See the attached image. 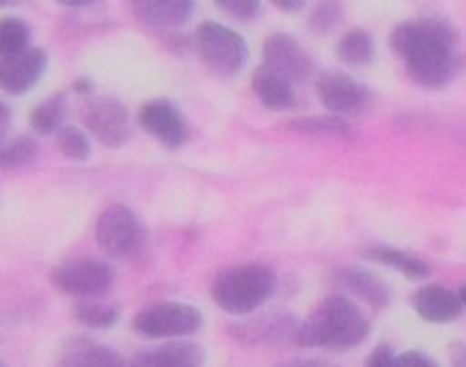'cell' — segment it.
<instances>
[{
	"mask_svg": "<svg viewBox=\"0 0 466 367\" xmlns=\"http://www.w3.org/2000/svg\"><path fill=\"white\" fill-rule=\"evenodd\" d=\"M83 124L107 148H121L132 137L129 110L118 99H110V96L88 99L83 104Z\"/></svg>",
	"mask_w": 466,
	"mask_h": 367,
	"instance_id": "ba28073f",
	"label": "cell"
},
{
	"mask_svg": "<svg viewBox=\"0 0 466 367\" xmlns=\"http://www.w3.org/2000/svg\"><path fill=\"white\" fill-rule=\"evenodd\" d=\"M192 42H195V53L200 55V61L217 74H225V77L237 74L248 61L245 39L219 23H200Z\"/></svg>",
	"mask_w": 466,
	"mask_h": 367,
	"instance_id": "277c9868",
	"label": "cell"
},
{
	"mask_svg": "<svg viewBox=\"0 0 466 367\" xmlns=\"http://www.w3.org/2000/svg\"><path fill=\"white\" fill-rule=\"evenodd\" d=\"M275 288H278V277L272 269L248 263V266H233L219 272L211 285V299L225 312L250 315L272 299Z\"/></svg>",
	"mask_w": 466,
	"mask_h": 367,
	"instance_id": "3957f363",
	"label": "cell"
},
{
	"mask_svg": "<svg viewBox=\"0 0 466 367\" xmlns=\"http://www.w3.org/2000/svg\"><path fill=\"white\" fill-rule=\"evenodd\" d=\"M368 367H439L428 353L422 351H403V353H395L390 345H379L370 359H368Z\"/></svg>",
	"mask_w": 466,
	"mask_h": 367,
	"instance_id": "cb8c5ba5",
	"label": "cell"
},
{
	"mask_svg": "<svg viewBox=\"0 0 466 367\" xmlns=\"http://www.w3.org/2000/svg\"><path fill=\"white\" fill-rule=\"evenodd\" d=\"M9 4H15V0H0V6H9Z\"/></svg>",
	"mask_w": 466,
	"mask_h": 367,
	"instance_id": "8d00e7d4",
	"label": "cell"
},
{
	"mask_svg": "<svg viewBox=\"0 0 466 367\" xmlns=\"http://www.w3.org/2000/svg\"><path fill=\"white\" fill-rule=\"evenodd\" d=\"M340 280L351 293H357L368 304H373V307H387L390 304V288H387V283L381 277H376V274H370L365 269H346Z\"/></svg>",
	"mask_w": 466,
	"mask_h": 367,
	"instance_id": "d6986e66",
	"label": "cell"
},
{
	"mask_svg": "<svg viewBox=\"0 0 466 367\" xmlns=\"http://www.w3.org/2000/svg\"><path fill=\"white\" fill-rule=\"evenodd\" d=\"M264 66L286 77L289 83H302L313 72V61L305 47L289 34H272L264 42Z\"/></svg>",
	"mask_w": 466,
	"mask_h": 367,
	"instance_id": "30bf717a",
	"label": "cell"
},
{
	"mask_svg": "<svg viewBox=\"0 0 466 367\" xmlns=\"http://www.w3.org/2000/svg\"><path fill=\"white\" fill-rule=\"evenodd\" d=\"M9 126H12V110L0 102V145L6 143V134H9Z\"/></svg>",
	"mask_w": 466,
	"mask_h": 367,
	"instance_id": "4dcf8cb0",
	"label": "cell"
},
{
	"mask_svg": "<svg viewBox=\"0 0 466 367\" xmlns=\"http://www.w3.org/2000/svg\"><path fill=\"white\" fill-rule=\"evenodd\" d=\"M253 91L258 96V102L269 110H289L294 107V88L286 77H280L278 72L261 66L256 74H253Z\"/></svg>",
	"mask_w": 466,
	"mask_h": 367,
	"instance_id": "e0dca14e",
	"label": "cell"
},
{
	"mask_svg": "<svg viewBox=\"0 0 466 367\" xmlns=\"http://www.w3.org/2000/svg\"><path fill=\"white\" fill-rule=\"evenodd\" d=\"M132 9L154 28H178L192 17L195 0H132Z\"/></svg>",
	"mask_w": 466,
	"mask_h": 367,
	"instance_id": "2e32d148",
	"label": "cell"
},
{
	"mask_svg": "<svg viewBox=\"0 0 466 367\" xmlns=\"http://www.w3.org/2000/svg\"><path fill=\"white\" fill-rule=\"evenodd\" d=\"M368 258H370V261H379V263H384V266H392V269H398V272H403L409 280H422V277H428V263H425V261H420V258H414V255H406V253H400V250H392V247H373V250L368 253Z\"/></svg>",
	"mask_w": 466,
	"mask_h": 367,
	"instance_id": "603a6c76",
	"label": "cell"
},
{
	"mask_svg": "<svg viewBox=\"0 0 466 367\" xmlns=\"http://www.w3.org/2000/svg\"><path fill=\"white\" fill-rule=\"evenodd\" d=\"M269 4L278 6L280 12H299V9H305L308 0H269Z\"/></svg>",
	"mask_w": 466,
	"mask_h": 367,
	"instance_id": "d6a6232c",
	"label": "cell"
},
{
	"mask_svg": "<svg viewBox=\"0 0 466 367\" xmlns=\"http://www.w3.org/2000/svg\"><path fill=\"white\" fill-rule=\"evenodd\" d=\"M0 367H6V364H4V362H0Z\"/></svg>",
	"mask_w": 466,
	"mask_h": 367,
	"instance_id": "74e56055",
	"label": "cell"
},
{
	"mask_svg": "<svg viewBox=\"0 0 466 367\" xmlns=\"http://www.w3.org/2000/svg\"><path fill=\"white\" fill-rule=\"evenodd\" d=\"M214 4L225 15H230L233 20H242V23L256 20L258 12H261V0H214Z\"/></svg>",
	"mask_w": 466,
	"mask_h": 367,
	"instance_id": "f546056e",
	"label": "cell"
},
{
	"mask_svg": "<svg viewBox=\"0 0 466 367\" xmlns=\"http://www.w3.org/2000/svg\"><path fill=\"white\" fill-rule=\"evenodd\" d=\"M53 285L72 299H99L113 285V269L96 258L66 261L53 269Z\"/></svg>",
	"mask_w": 466,
	"mask_h": 367,
	"instance_id": "52a82bcc",
	"label": "cell"
},
{
	"mask_svg": "<svg viewBox=\"0 0 466 367\" xmlns=\"http://www.w3.org/2000/svg\"><path fill=\"white\" fill-rule=\"evenodd\" d=\"M280 367H332L327 362H319V359H302V362H286Z\"/></svg>",
	"mask_w": 466,
	"mask_h": 367,
	"instance_id": "836d02e7",
	"label": "cell"
},
{
	"mask_svg": "<svg viewBox=\"0 0 466 367\" xmlns=\"http://www.w3.org/2000/svg\"><path fill=\"white\" fill-rule=\"evenodd\" d=\"M390 47L425 88H441L455 74V34L436 20L400 23L390 34Z\"/></svg>",
	"mask_w": 466,
	"mask_h": 367,
	"instance_id": "6da1fadb",
	"label": "cell"
},
{
	"mask_svg": "<svg viewBox=\"0 0 466 367\" xmlns=\"http://www.w3.org/2000/svg\"><path fill=\"white\" fill-rule=\"evenodd\" d=\"M140 126L167 148H178L187 140V124L170 102H148L140 107Z\"/></svg>",
	"mask_w": 466,
	"mask_h": 367,
	"instance_id": "7c38bea8",
	"label": "cell"
},
{
	"mask_svg": "<svg viewBox=\"0 0 466 367\" xmlns=\"http://www.w3.org/2000/svg\"><path fill=\"white\" fill-rule=\"evenodd\" d=\"M56 145L66 159H75V162H86L91 156V140L80 126H66L64 124L56 132Z\"/></svg>",
	"mask_w": 466,
	"mask_h": 367,
	"instance_id": "484cf974",
	"label": "cell"
},
{
	"mask_svg": "<svg viewBox=\"0 0 466 367\" xmlns=\"http://www.w3.org/2000/svg\"><path fill=\"white\" fill-rule=\"evenodd\" d=\"M64 118H66V96L64 94H56L31 110V126L36 134H56L64 126Z\"/></svg>",
	"mask_w": 466,
	"mask_h": 367,
	"instance_id": "44dd1931",
	"label": "cell"
},
{
	"mask_svg": "<svg viewBox=\"0 0 466 367\" xmlns=\"http://www.w3.org/2000/svg\"><path fill=\"white\" fill-rule=\"evenodd\" d=\"M411 307L428 323H450L461 315V296L441 285H425L411 296Z\"/></svg>",
	"mask_w": 466,
	"mask_h": 367,
	"instance_id": "5bb4252c",
	"label": "cell"
},
{
	"mask_svg": "<svg viewBox=\"0 0 466 367\" xmlns=\"http://www.w3.org/2000/svg\"><path fill=\"white\" fill-rule=\"evenodd\" d=\"M230 332L248 342H280L294 334V321L289 315H272L269 321L258 318L242 326H230Z\"/></svg>",
	"mask_w": 466,
	"mask_h": 367,
	"instance_id": "ac0fdd59",
	"label": "cell"
},
{
	"mask_svg": "<svg viewBox=\"0 0 466 367\" xmlns=\"http://www.w3.org/2000/svg\"><path fill=\"white\" fill-rule=\"evenodd\" d=\"M58 6H66V9H83V6H91L94 0H56Z\"/></svg>",
	"mask_w": 466,
	"mask_h": 367,
	"instance_id": "e575fe53",
	"label": "cell"
},
{
	"mask_svg": "<svg viewBox=\"0 0 466 367\" xmlns=\"http://www.w3.org/2000/svg\"><path fill=\"white\" fill-rule=\"evenodd\" d=\"M47 69V53L42 47H28L23 53L0 58V91L12 96L28 94Z\"/></svg>",
	"mask_w": 466,
	"mask_h": 367,
	"instance_id": "8fae6325",
	"label": "cell"
},
{
	"mask_svg": "<svg viewBox=\"0 0 466 367\" xmlns=\"http://www.w3.org/2000/svg\"><path fill=\"white\" fill-rule=\"evenodd\" d=\"M75 318L88 329H110L118 323V310L99 299H80V304L75 307Z\"/></svg>",
	"mask_w": 466,
	"mask_h": 367,
	"instance_id": "d4e9b609",
	"label": "cell"
},
{
	"mask_svg": "<svg viewBox=\"0 0 466 367\" xmlns=\"http://www.w3.org/2000/svg\"><path fill=\"white\" fill-rule=\"evenodd\" d=\"M343 17V9L338 0H324V4H319L310 15V25L316 28V34H327L332 31V25H338Z\"/></svg>",
	"mask_w": 466,
	"mask_h": 367,
	"instance_id": "f1b7e54d",
	"label": "cell"
},
{
	"mask_svg": "<svg viewBox=\"0 0 466 367\" xmlns=\"http://www.w3.org/2000/svg\"><path fill=\"white\" fill-rule=\"evenodd\" d=\"M200 364H203V348L184 340L165 342L127 359V367H200Z\"/></svg>",
	"mask_w": 466,
	"mask_h": 367,
	"instance_id": "4fadbf2b",
	"label": "cell"
},
{
	"mask_svg": "<svg viewBox=\"0 0 466 367\" xmlns=\"http://www.w3.org/2000/svg\"><path fill=\"white\" fill-rule=\"evenodd\" d=\"M291 129H299V132H321V134H349L351 132L343 124V118H332V115L297 118V121H291Z\"/></svg>",
	"mask_w": 466,
	"mask_h": 367,
	"instance_id": "83f0119b",
	"label": "cell"
},
{
	"mask_svg": "<svg viewBox=\"0 0 466 367\" xmlns=\"http://www.w3.org/2000/svg\"><path fill=\"white\" fill-rule=\"evenodd\" d=\"M42 148L34 137H15L0 145V170H25L36 164Z\"/></svg>",
	"mask_w": 466,
	"mask_h": 367,
	"instance_id": "ffe728a7",
	"label": "cell"
},
{
	"mask_svg": "<svg viewBox=\"0 0 466 367\" xmlns=\"http://www.w3.org/2000/svg\"><path fill=\"white\" fill-rule=\"evenodd\" d=\"M28 25L20 17H4L0 20V58L28 50Z\"/></svg>",
	"mask_w": 466,
	"mask_h": 367,
	"instance_id": "4316f807",
	"label": "cell"
},
{
	"mask_svg": "<svg viewBox=\"0 0 466 367\" xmlns=\"http://www.w3.org/2000/svg\"><path fill=\"white\" fill-rule=\"evenodd\" d=\"M146 242V228L137 220V214L124 206L113 203L107 206L96 220V244L110 258H132Z\"/></svg>",
	"mask_w": 466,
	"mask_h": 367,
	"instance_id": "5b68a950",
	"label": "cell"
},
{
	"mask_svg": "<svg viewBox=\"0 0 466 367\" xmlns=\"http://www.w3.org/2000/svg\"><path fill=\"white\" fill-rule=\"evenodd\" d=\"M450 364L452 367H466V342L450 345Z\"/></svg>",
	"mask_w": 466,
	"mask_h": 367,
	"instance_id": "1f68e13d",
	"label": "cell"
},
{
	"mask_svg": "<svg viewBox=\"0 0 466 367\" xmlns=\"http://www.w3.org/2000/svg\"><path fill=\"white\" fill-rule=\"evenodd\" d=\"M458 296H461V302H463V307H466V288H461V291H458Z\"/></svg>",
	"mask_w": 466,
	"mask_h": 367,
	"instance_id": "d590c367",
	"label": "cell"
},
{
	"mask_svg": "<svg viewBox=\"0 0 466 367\" xmlns=\"http://www.w3.org/2000/svg\"><path fill=\"white\" fill-rule=\"evenodd\" d=\"M135 332L143 337H189L203 326L200 312L184 302H157L143 307L135 321Z\"/></svg>",
	"mask_w": 466,
	"mask_h": 367,
	"instance_id": "8992f818",
	"label": "cell"
},
{
	"mask_svg": "<svg viewBox=\"0 0 466 367\" xmlns=\"http://www.w3.org/2000/svg\"><path fill=\"white\" fill-rule=\"evenodd\" d=\"M338 58L354 69L368 66L373 61V39L365 31H349L340 42H338Z\"/></svg>",
	"mask_w": 466,
	"mask_h": 367,
	"instance_id": "7402d4cb",
	"label": "cell"
},
{
	"mask_svg": "<svg viewBox=\"0 0 466 367\" xmlns=\"http://www.w3.org/2000/svg\"><path fill=\"white\" fill-rule=\"evenodd\" d=\"M368 334H370V321L360 312V307L346 296H329L297 329V342L313 348L346 351L360 345Z\"/></svg>",
	"mask_w": 466,
	"mask_h": 367,
	"instance_id": "7a4b0ae2",
	"label": "cell"
},
{
	"mask_svg": "<svg viewBox=\"0 0 466 367\" xmlns=\"http://www.w3.org/2000/svg\"><path fill=\"white\" fill-rule=\"evenodd\" d=\"M316 94H319V102L332 113V115H362L368 110V102H370V94L368 88L343 74V72H324L319 74L316 80Z\"/></svg>",
	"mask_w": 466,
	"mask_h": 367,
	"instance_id": "9c48e42d",
	"label": "cell"
},
{
	"mask_svg": "<svg viewBox=\"0 0 466 367\" xmlns=\"http://www.w3.org/2000/svg\"><path fill=\"white\" fill-rule=\"evenodd\" d=\"M58 367H127V359L96 340L72 337L61 351Z\"/></svg>",
	"mask_w": 466,
	"mask_h": 367,
	"instance_id": "9a60e30c",
	"label": "cell"
}]
</instances>
